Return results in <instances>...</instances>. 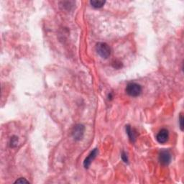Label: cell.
<instances>
[{"label":"cell","mask_w":184,"mask_h":184,"mask_svg":"<svg viewBox=\"0 0 184 184\" xmlns=\"http://www.w3.org/2000/svg\"><path fill=\"white\" fill-rule=\"evenodd\" d=\"M96 50L97 53L99 55L101 58L107 59L110 56L111 54V49L109 46L105 42H99L96 46Z\"/></svg>","instance_id":"6da1fadb"},{"label":"cell","mask_w":184,"mask_h":184,"mask_svg":"<svg viewBox=\"0 0 184 184\" xmlns=\"http://www.w3.org/2000/svg\"><path fill=\"white\" fill-rule=\"evenodd\" d=\"M126 92L130 97H137L142 93V87L138 83H130L127 85Z\"/></svg>","instance_id":"7a4b0ae2"},{"label":"cell","mask_w":184,"mask_h":184,"mask_svg":"<svg viewBox=\"0 0 184 184\" xmlns=\"http://www.w3.org/2000/svg\"><path fill=\"white\" fill-rule=\"evenodd\" d=\"M85 127L83 124H76L73 128L72 132L73 138H74L75 140H82L83 134H84Z\"/></svg>","instance_id":"3957f363"},{"label":"cell","mask_w":184,"mask_h":184,"mask_svg":"<svg viewBox=\"0 0 184 184\" xmlns=\"http://www.w3.org/2000/svg\"><path fill=\"white\" fill-rule=\"evenodd\" d=\"M159 161L160 164L163 165H167L171 163V154L168 150H163L159 153L158 157Z\"/></svg>","instance_id":"277c9868"},{"label":"cell","mask_w":184,"mask_h":184,"mask_svg":"<svg viewBox=\"0 0 184 184\" xmlns=\"http://www.w3.org/2000/svg\"><path fill=\"white\" fill-rule=\"evenodd\" d=\"M169 138V132L166 129H162L157 134L156 140L160 144H164L167 141Z\"/></svg>","instance_id":"5b68a950"},{"label":"cell","mask_w":184,"mask_h":184,"mask_svg":"<svg viewBox=\"0 0 184 184\" xmlns=\"http://www.w3.org/2000/svg\"><path fill=\"white\" fill-rule=\"evenodd\" d=\"M97 153H98V149L95 148L89 153V155H88L87 157H86L84 162H83V166H84L85 168H89V167L90 166V165H91V162L94 160V159L95 158L96 156H97Z\"/></svg>","instance_id":"8992f818"},{"label":"cell","mask_w":184,"mask_h":184,"mask_svg":"<svg viewBox=\"0 0 184 184\" xmlns=\"http://www.w3.org/2000/svg\"><path fill=\"white\" fill-rule=\"evenodd\" d=\"M126 132L127 134H128L129 138H130V141L132 142H135L136 138H137V134L136 132H134V130L133 129L131 128V127L130 125H127L126 126Z\"/></svg>","instance_id":"52a82bcc"},{"label":"cell","mask_w":184,"mask_h":184,"mask_svg":"<svg viewBox=\"0 0 184 184\" xmlns=\"http://www.w3.org/2000/svg\"><path fill=\"white\" fill-rule=\"evenodd\" d=\"M105 1H97V0H92L90 2V4L93 7L97 8V9H99L101 8L103 6L105 5Z\"/></svg>","instance_id":"ba28073f"},{"label":"cell","mask_w":184,"mask_h":184,"mask_svg":"<svg viewBox=\"0 0 184 184\" xmlns=\"http://www.w3.org/2000/svg\"><path fill=\"white\" fill-rule=\"evenodd\" d=\"M17 142H18V138L17 136H13L11 138V140H10V147L11 148H15L17 145Z\"/></svg>","instance_id":"9c48e42d"},{"label":"cell","mask_w":184,"mask_h":184,"mask_svg":"<svg viewBox=\"0 0 184 184\" xmlns=\"http://www.w3.org/2000/svg\"><path fill=\"white\" fill-rule=\"evenodd\" d=\"M112 65H113L114 68L116 69H120V68H122V63L120 62V61H114V62L112 63Z\"/></svg>","instance_id":"30bf717a"},{"label":"cell","mask_w":184,"mask_h":184,"mask_svg":"<svg viewBox=\"0 0 184 184\" xmlns=\"http://www.w3.org/2000/svg\"><path fill=\"white\" fill-rule=\"evenodd\" d=\"M179 124H180V128H181V130L183 131V116L182 115V114H180V116H179Z\"/></svg>","instance_id":"8fae6325"},{"label":"cell","mask_w":184,"mask_h":184,"mask_svg":"<svg viewBox=\"0 0 184 184\" xmlns=\"http://www.w3.org/2000/svg\"><path fill=\"white\" fill-rule=\"evenodd\" d=\"M121 157H122V160H123L124 163H128V157H127V154H126L125 153L122 152Z\"/></svg>","instance_id":"7c38bea8"},{"label":"cell","mask_w":184,"mask_h":184,"mask_svg":"<svg viewBox=\"0 0 184 184\" xmlns=\"http://www.w3.org/2000/svg\"><path fill=\"white\" fill-rule=\"evenodd\" d=\"M29 183V181H28L27 180H25L24 178H20L17 179V181H15V183Z\"/></svg>","instance_id":"4fadbf2b"}]
</instances>
